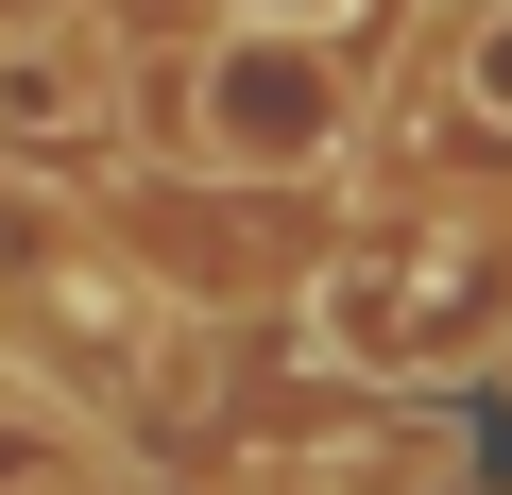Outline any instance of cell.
I'll return each mask as SVG.
<instances>
[{"mask_svg":"<svg viewBox=\"0 0 512 495\" xmlns=\"http://www.w3.org/2000/svg\"><path fill=\"white\" fill-rule=\"evenodd\" d=\"M0 393H35L86 444L205 427V308L69 171H0Z\"/></svg>","mask_w":512,"mask_h":495,"instance_id":"6da1fadb","label":"cell"},{"mask_svg":"<svg viewBox=\"0 0 512 495\" xmlns=\"http://www.w3.org/2000/svg\"><path fill=\"white\" fill-rule=\"evenodd\" d=\"M512 342V205L478 188H410L359 205L342 239L291 257V359L308 393H461Z\"/></svg>","mask_w":512,"mask_h":495,"instance_id":"7a4b0ae2","label":"cell"},{"mask_svg":"<svg viewBox=\"0 0 512 495\" xmlns=\"http://www.w3.org/2000/svg\"><path fill=\"white\" fill-rule=\"evenodd\" d=\"M154 137L188 154V188H239V205H274V188H342L359 171V35H222L154 86Z\"/></svg>","mask_w":512,"mask_h":495,"instance_id":"3957f363","label":"cell"},{"mask_svg":"<svg viewBox=\"0 0 512 495\" xmlns=\"http://www.w3.org/2000/svg\"><path fill=\"white\" fill-rule=\"evenodd\" d=\"M137 120V69L120 35L86 18V0H52V18H0V171H69Z\"/></svg>","mask_w":512,"mask_h":495,"instance_id":"277c9868","label":"cell"},{"mask_svg":"<svg viewBox=\"0 0 512 495\" xmlns=\"http://www.w3.org/2000/svg\"><path fill=\"white\" fill-rule=\"evenodd\" d=\"M444 120L478 154H512V0H461V35H444Z\"/></svg>","mask_w":512,"mask_h":495,"instance_id":"5b68a950","label":"cell"},{"mask_svg":"<svg viewBox=\"0 0 512 495\" xmlns=\"http://www.w3.org/2000/svg\"><path fill=\"white\" fill-rule=\"evenodd\" d=\"M205 18H222V35H342L359 0H205Z\"/></svg>","mask_w":512,"mask_h":495,"instance_id":"8992f818","label":"cell"},{"mask_svg":"<svg viewBox=\"0 0 512 495\" xmlns=\"http://www.w3.org/2000/svg\"><path fill=\"white\" fill-rule=\"evenodd\" d=\"M495 393H512V342H495Z\"/></svg>","mask_w":512,"mask_h":495,"instance_id":"52a82bcc","label":"cell"}]
</instances>
